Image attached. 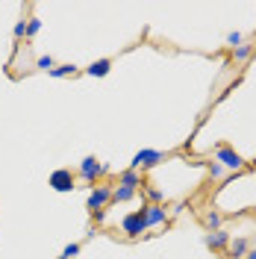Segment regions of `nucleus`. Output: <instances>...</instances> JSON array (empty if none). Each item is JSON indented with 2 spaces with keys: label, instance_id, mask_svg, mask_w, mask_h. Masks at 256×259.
I'll return each mask as SVG.
<instances>
[{
  "label": "nucleus",
  "instance_id": "nucleus-1",
  "mask_svg": "<svg viewBox=\"0 0 256 259\" xmlns=\"http://www.w3.org/2000/svg\"><path fill=\"white\" fill-rule=\"evenodd\" d=\"M103 174H109V168L100 159H95V156H86V159L80 162V168H77V177H80L82 183H89V186H97Z\"/></svg>",
  "mask_w": 256,
  "mask_h": 259
},
{
  "label": "nucleus",
  "instance_id": "nucleus-2",
  "mask_svg": "<svg viewBox=\"0 0 256 259\" xmlns=\"http://www.w3.org/2000/svg\"><path fill=\"white\" fill-rule=\"evenodd\" d=\"M215 162H218L224 171H241V168H244V156H241L236 147H230V145H218L215 147Z\"/></svg>",
  "mask_w": 256,
  "mask_h": 259
},
{
  "label": "nucleus",
  "instance_id": "nucleus-3",
  "mask_svg": "<svg viewBox=\"0 0 256 259\" xmlns=\"http://www.w3.org/2000/svg\"><path fill=\"white\" fill-rule=\"evenodd\" d=\"M109 203H112V189L103 186V183L92 186V192H89V197H86V206L92 209V215H95V212H103Z\"/></svg>",
  "mask_w": 256,
  "mask_h": 259
},
{
  "label": "nucleus",
  "instance_id": "nucleus-4",
  "mask_svg": "<svg viewBox=\"0 0 256 259\" xmlns=\"http://www.w3.org/2000/svg\"><path fill=\"white\" fill-rule=\"evenodd\" d=\"M159 162H165V153L162 150H153V147H144L139 150L133 162H130V168H136V171H147V168H156Z\"/></svg>",
  "mask_w": 256,
  "mask_h": 259
},
{
  "label": "nucleus",
  "instance_id": "nucleus-5",
  "mask_svg": "<svg viewBox=\"0 0 256 259\" xmlns=\"http://www.w3.org/2000/svg\"><path fill=\"white\" fill-rule=\"evenodd\" d=\"M48 183H50V189L59 192V194L74 192V189H77V186H74V183H77V174H71V168H56V171L50 174Z\"/></svg>",
  "mask_w": 256,
  "mask_h": 259
},
{
  "label": "nucleus",
  "instance_id": "nucleus-6",
  "mask_svg": "<svg viewBox=\"0 0 256 259\" xmlns=\"http://www.w3.org/2000/svg\"><path fill=\"white\" fill-rule=\"evenodd\" d=\"M142 218H144V227L150 230V227H159L168 221V212H165V206L162 203H142Z\"/></svg>",
  "mask_w": 256,
  "mask_h": 259
},
{
  "label": "nucleus",
  "instance_id": "nucleus-7",
  "mask_svg": "<svg viewBox=\"0 0 256 259\" xmlns=\"http://www.w3.org/2000/svg\"><path fill=\"white\" fill-rule=\"evenodd\" d=\"M121 230L127 233L130 239H136V236H142L144 230H147V227H144V218H142V212L136 209V212H130V215H124V218H121Z\"/></svg>",
  "mask_w": 256,
  "mask_h": 259
},
{
  "label": "nucleus",
  "instance_id": "nucleus-8",
  "mask_svg": "<svg viewBox=\"0 0 256 259\" xmlns=\"http://www.w3.org/2000/svg\"><path fill=\"white\" fill-rule=\"evenodd\" d=\"M206 247L209 250H224V247H230V233L227 230H212V233H206Z\"/></svg>",
  "mask_w": 256,
  "mask_h": 259
},
{
  "label": "nucleus",
  "instance_id": "nucleus-9",
  "mask_svg": "<svg viewBox=\"0 0 256 259\" xmlns=\"http://www.w3.org/2000/svg\"><path fill=\"white\" fill-rule=\"evenodd\" d=\"M118 186H127V189H139V186H144L142 171H136V168H124V171L118 174Z\"/></svg>",
  "mask_w": 256,
  "mask_h": 259
},
{
  "label": "nucleus",
  "instance_id": "nucleus-10",
  "mask_svg": "<svg viewBox=\"0 0 256 259\" xmlns=\"http://www.w3.org/2000/svg\"><path fill=\"white\" fill-rule=\"evenodd\" d=\"M250 253V242L244 239V236H239V239H230V256L233 259H244Z\"/></svg>",
  "mask_w": 256,
  "mask_h": 259
},
{
  "label": "nucleus",
  "instance_id": "nucleus-11",
  "mask_svg": "<svg viewBox=\"0 0 256 259\" xmlns=\"http://www.w3.org/2000/svg\"><path fill=\"white\" fill-rule=\"evenodd\" d=\"M109 71H112V59H97V62H92L89 68H86L89 77H106Z\"/></svg>",
  "mask_w": 256,
  "mask_h": 259
},
{
  "label": "nucleus",
  "instance_id": "nucleus-12",
  "mask_svg": "<svg viewBox=\"0 0 256 259\" xmlns=\"http://www.w3.org/2000/svg\"><path fill=\"white\" fill-rule=\"evenodd\" d=\"M139 194V189H127V186H118V189H112V203H127V200H133Z\"/></svg>",
  "mask_w": 256,
  "mask_h": 259
},
{
  "label": "nucleus",
  "instance_id": "nucleus-13",
  "mask_svg": "<svg viewBox=\"0 0 256 259\" xmlns=\"http://www.w3.org/2000/svg\"><path fill=\"white\" fill-rule=\"evenodd\" d=\"M144 186H147V183H144ZM142 200H144V203H162V200H165V192L156 189V186H147L144 194H142Z\"/></svg>",
  "mask_w": 256,
  "mask_h": 259
},
{
  "label": "nucleus",
  "instance_id": "nucleus-14",
  "mask_svg": "<svg viewBox=\"0 0 256 259\" xmlns=\"http://www.w3.org/2000/svg\"><path fill=\"white\" fill-rule=\"evenodd\" d=\"M77 74V65L65 62V65H56L53 71H50V77H56V80H62V77H74Z\"/></svg>",
  "mask_w": 256,
  "mask_h": 259
},
{
  "label": "nucleus",
  "instance_id": "nucleus-15",
  "mask_svg": "<svg viewBox=\"0 0 256 259\" xmlns=\"http://www.w3.org/2000/svg\"><path fill=\"white\" fill-rule=\"evenodd\" d=\"M250 53H253V45H247V41H244V45H239V48L233 50V59H236V62H247V59H250Z\"/></svg>",
  "mask_w": 256,
  "mask_h": 259
},
{
  "label": "nucleus",
  "instance_id": "nucleus-16",
  "mask_svg": "<svg viewBox=\"0 0 256 259\" xmlns=\"http://www.w3.org/2000/svg\"><path fill=\"white\" fill-rule=\"evenodd\" d=\"M203 224L209 227V233H212V230H221V215H218V212H206V215H203Z\"/></svg>",
  "mask_w": 256,
  "mask_h": 259
},
{
  "label": "nucleus",
  "instance_id": "nucleus-17",
  "mask_svg": "<svg viewBox=\"0 0 256 259\" xmlns=\"http://www.w3.org/2000/svg\"><path fill=\"white\" fill-rule=\"evenodd\" d=\"M35 68H38V71H53V68H56V62H53V56H38V59H35Z\"/></svg>",
  "mask_w": 256,
  "mask_h": 259
},
{
  "label": "nucleus",
  "instance_id": "nucleus-18",
  "mask_svg": "<svg viewBox=\"0 0 256 259\" xmlns=\"http://www.w3.org/2000/svg\"><path fill=\"white\" fill-rule=\"evenodd\" d=\"M38 32H41V21H38V18H27V35H38Z\"/></svg>",
  "mask_w": 256,
  "mask_h": 259
},
{
  "label": "nucleus",
  "instance_id": "nucleus-19",
  "mask_svg": "<svg viewBox=\"0 0 256 259\" xmlns=\"http://www.w3.org/2000/svg\"><path fill=\"white\" fill-rule=\"evenodd\" d=\"M227 45H230V48L236 50L239 45H244V35H241V32H236V30H233V32H227Z\"/></svg>",
  "mask_w": 256,
  "mask_h": 259
},
{
  "label": "nucleus",
  "instance_id": "nucleus-20",
  "mask_svg": "<svg viewBox=\"0 0 256 259\" xmlns=\"http://www.w3.org/2000/svg\"><path fill=\"white\" fill-rule=\"evenodd\" d=\"M80 253V244L77 242H71V244H65V250H62V259H74Z\"/></svg>",
  "mask_w": 256,
  "mask_h": 259
},
{
  "label": "nucleus",
  "instance_id": "nucleus-21",
  "mask_svg": "<svg viewBox=\"0 0 256 259\" xmlns=\"http://www.w3.org/2000/svg\"><path fill=\"white\" fill-rule=\"evenodd\" d=\"M209 174H212V180H218L221 174H224V168H221L218 162H209Z\"/></svg>",
  "mask_w": 256,
  "mask_h": 259
},
{
  "label": "nucleus",
  "instance_id": "nucleus-22",
  "mask_svg": "<svg viewBox=\"0 0 256 259\" xmlns=\"http://www.w3.org/2000/svg\"><path fill=\"white\" fill-rule=\"evenodd\" d=\"M12 32H15V38H24V35H27V21H18Z\"/></svg>",
  "mask_w": 256,
  "mask_h": 259
},
{
  "label": "nucleus",
  "instance_id": "nucleus-23",
  "mask_svg": "<svg viewBox=\"0 0 256 259\" xmlns=\"http://www.w3.org/2000/svg\"><path fill=\"white\" fill-rule=\"evenodd\" d=\"M244 259H256V247H250V253H247Z\"/></svg>",
  "mask_w": 256,
  "mask_h": 259
},
{
  "label": "nucleus",
  "instance_id": "nucleus-24",
  "mask_svg": "<svg viewBox=\"0 0 256 259\" xmlns=\"http://www.w3.org/2000/svg\"><path fill=\"white\" fill-rule=\"evenodd\" d=\"M56 259H62V256H56Z\"/></svg>",
  "mask_w": 256,
  "mask_h": 259
}]
</instances>
